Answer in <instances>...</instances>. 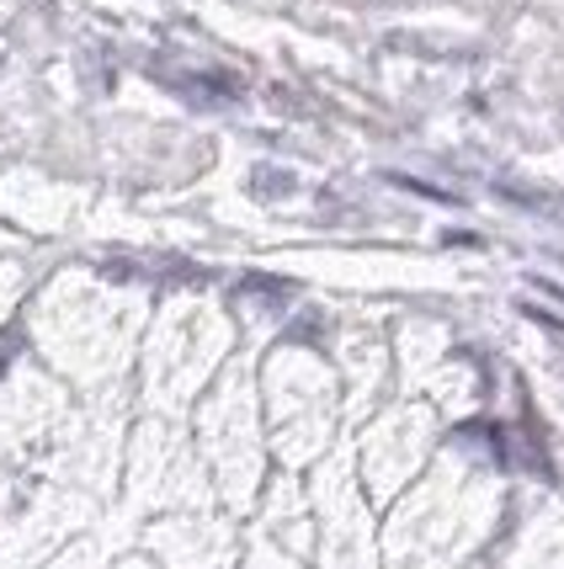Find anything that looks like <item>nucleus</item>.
I'll return each mask as SVG.
<instances>
[{"label":"nucleus","mask_w":564,"mask_h":569,"mask_svg":"<svg viewBox=\"0 0 564 569\" xmlns=\"http://www.w3.org/2000/svg\"><path fill=\"white\" fill-rule=\"evenodd\" d=\"M160 80L181 91V97H192L197 107H224V101H235V80H224V74H171L160 70Z\"/></svg>","instance_id":"1"},{"label":"nucleus","mask_w":564,"mask_h":569,"mask_svg":"<svg viewBox=\"0 0 564 569\" xmlns=\"http://www.w3.org/2000/svg\"><path fill=\"white\" fill-rule=\"evenodd\" d=\"M240 298H261L271 309H283L288 298H294V282H277V277H246L240 282Z\"/></svg>","instance_id":"2"},{"label":"nucleus","mask_w":564,"mask_h":569,"mask_svg":"<svg viewBox=\"0 0 564 569\" xmlns=\"http://www.w3.org/2000/svg\"><path fill=\"white\" fill-rule=\"evenodd\" d=\"M256 192H261V198H288V192H294V176L288 171H256Z\"/></svg>","instance_id":"3"},{"label":"nucleus","mask_w":564,"mask_h":569,"mask_svg":"<svg viewBox=\"0 0 564 569\" xmlns=\"http://www.w3.org/2000/svg\"><path fill=\"white\" fill-rule=\"evenodd\" d=\"M17 341H22V330H17V325H11V330H6V336H0V372H6V362H11V347H17Z\"/></svg>","instance_id":"4"}]
</instances>
